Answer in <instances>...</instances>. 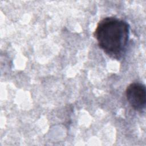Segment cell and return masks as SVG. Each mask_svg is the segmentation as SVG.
<instances>
[{"instance_id":"obj_1","label":"cell","mask_w":146,"mask_h":146,"mask_svg":"<svg viewBox=\"0 0 146 146\" xmlns=\"http://www.w3.org/2000/svg\"><path fill=\"white\" fill-rule=\"evenodd\" d=\"M130 34L127 22L115 17H107L97 24L94 35L99 47L112 59L120 60L125 54Z\"/></svg>"},{"instance_id":"obj_2","label":"cell","mask_w":146,"mask_h":146,"mask_svg":"<svg viewBox=\"0 0 146 146\" xmlns=\"http://www.w3.org/2000/svg\"><path fill=\"white\" fill-rule=\"evenodd\" d=\"M127 100L136 111L141 112L145 107L146 90L144 84L135 82L129 84L125 90Z\"/></svg>"}]
</instances>
